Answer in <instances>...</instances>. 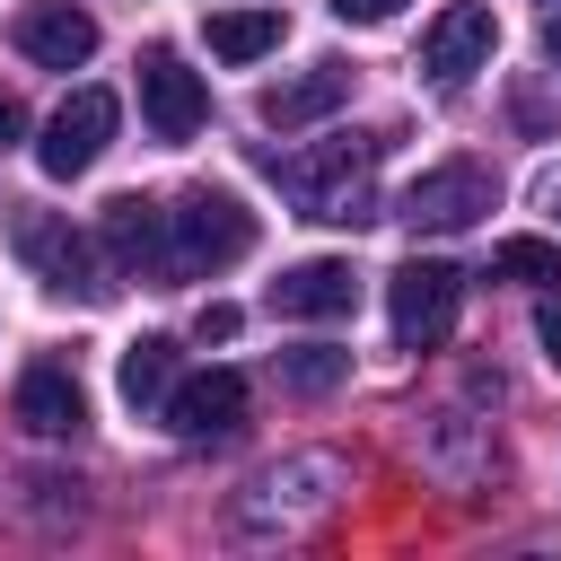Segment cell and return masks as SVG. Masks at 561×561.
Here are the masks:
<instances>
[{
    "label": "cell",
    "instance_id": "cell-11",
    "mask_svg": "<svg viewBox=\"0 0 561 561\" xmlns=\"http://www.w3.org/2000/svg\"><path fill=\"white\" fill-rule=\"evenodd\" d=\"M272 307H280V316H307V324H333V316H351V307H359V272H351L342 254L289 263V272L272 280Z\"/></svg>",
    "mask_w": 561,
    "mask_h": 561
},
{
    "label": "cell",
    "instance_id": "cell-2",
    "mask_svg": "<svg viewBox=\"0 0 561 561\" xmlns=\"http://www.w3.org/2000/svg\"><path fill=\"white\" fill-rule=\"evenodd\" d=\"M368 167H377V140L351 131V140H316L280 158V184L298 193L307 219H368Z\"/></svg>",
    "mask_w": 561,
    "mask_h": 561
},
{
    "label": "cell",
    "instance_id": "cell-8",
    "mask_svg": "<svg viewBox=\"0 0 561 561\" xmlns=\"http://www.w3.org/2000/svg\"><path fill=\"white\" fill-rule=\"evenodd\" d=\"M18 254H26L53 289H79V298H105V289H114L105 263H96V245H88L79 228H61V219H18Z\"/></svg>",
    "mask_w": 561,
    "mask_h": 561
},
{
    "label": "cell",
    "instance_id": "cell-7",
    "mask_svg": "<svg viewBox=\"0 0 561 561\" xmlns=\"http://www.w3.org/2000/svg\"><path fill=\"white\" fill-rule=\"evenodd\" d=\"M140 114H149V131H158V140H193V131H202V114H210L202 70H184L175 53H149V61H140Z\"/></svg>",
    "mask_w": 561,
    "mask_h": 561
},
{
    "label": "cell",
    "instance_id": "cell-18",
    "mask_svg": "<svg viewBox=\"0 0 561 561\" xmlns=\"http://www.w3.org/2000/svg\"><path fill=\"white\" fill-rule=\"evenodd\" d=\"M280 377H289L298 394H324V386H342V377H351V351H333V342H307V351H280Z\"/></svg>",
    "mask_w": 561,
    "mask_h": 561
},
{
    "label": "cell",
    "instance_id": "cell-15",
    "mask_svg": "<svg viewBox=\"0 0 561 561\" xmlns=\"http://www.w3.org/2000/svg\"><path fill=\"white\" fill-rule=\"evenodd\" d=\"M114 386H123V403H131V412L167 403V386H175V342H167V333H140V342L114 359Z\"/></svg>",
    "mask_w": 561,
    "mask_h": 561
},
{
    "label": "cell",
    "instance_id": "cell-16",
    "mask_svg": "<svg viewBox=\"0 0 561 561\" xmlns=\"http://www.w3.org/2000/svg\"><path fill=\"white\" fill-rule=\"evenodd\" d=\"M280 44V9H219L210 18V53L219 61H263Z\"/></svg>",
    "mask_w": 561,
    "mask_h": 561
},
{
    "label": "cell",
    "instance_id": "cell-5",
    "mask_svg": "<svg viewBox=\"0 0 561 561\" xmlns=\"http://www.w3.org/2000/svg\"><path fill=\"white\" fill-rule=\"evenodd\" d=\"M491 202H500V175H491L482 158H447V167H430V175L403 193V219H412V228H473Z\"/></svg>",
    "mask_w": 561,
    "mask_h": 561
},
{
    "label": "cell",
    "instance_id": "cell-17",
    "mask_svg": "<svg viewBox=\"0 0 561 561\" xmlns=\"http://www.w3.org/2000/svg\"><path fill=\"white\" fill-rule=\"evenodd\" d=\"M491 280L561 289V245H552V237H500V245H491Z\"/></svg>",
    "mask_w": 561,
    "mask_h": 561
},
{
    "label": "cell",
    "instance_id": "cell-12",
    "mask_svg": "<svg viewBox=\"0 0 561 561\" xmlns=\"http://www.w3.org/2000/svg\"><path fill=\"white\" fill-rule=\"evenodd\" d=\"M9 412H18L35 438H79V430H88V394H79V377H70V368H53V359L18 377Z\"/></svg>",
    "mask_w": 561,
    "mask_h": 561
},
{
    "label": "cell",
    "instance_id": "cell-14",
    "mask_svg": "<svg viewBox=\"0 0 561 561\" xmlns=\"http://www.w3.org/2000/svg\"><path fill=\"white\" fill-rule=\"evenodd\" d=\"M105 245L131 272H167V202H140V193L105 202Z\"/></svg>",
    "mask_w": 561,
    "mask_h": 561
},
{
    "label": "cell",
    "instance_id": "cell-3",
    "mask_svg": "<svg viewBox=\"0 0 561 561\" xmlns=\"http://www.w3.org/2000/svg\"><path fill=\"white\" fill-rule=\"evenodd\" d=\"M456 298H465V272L456 263H403L394 289H386V316H394V342L403 351H438L456 333Z\"/></svg>",
    "mask_w": 561,
    "mask_h": 561
},
{
    "label": "cell",
    "instance_id": "cell-10",
    "mask_svg": "<svg viewBox=\"0 0 561 561\" xmlns=\"http://www.w3.org/2000/svg\"><path fill=\"white\" fill-rule=\"evenodd\" d=\"M245 421V377L237 368H202L184 386H167V430L175 438H228Z\"/></svg>",
    "mask_w": 561,
    "mask_h": 561
},
{
    "label": "cell",
    "instance_id": "cell-20",
    "mask_svg": "<svg viewBox=\"0 0 561 561\" xmlns=\"http://www.w3.org/2000/svg\"><path fill=\"white\" fill-rule=\"evenodd\" d=\"M535 342H543V359H552V368H561V298H552V307H543V316H535Z\"/></svg>",
    "mask_w": 561,
    "mask_h": 561
},
{
    "label": "cell",
    "instance_id": "cell-22",
    "mask_svg": "<svg viewBox=\"0 0 561 561\" xmlns=\"http://www.w3.org/2000/svg\"><path fill=\"white\" fill-rule=\"evenodd\" d=\"M18 131H26V114H18V96L0 88V140H18Z\"/></svg>",
    "mask_w": 561,
    "mask_h": 561
},
{
    "label": "cell",
    "instance_id": "cell-19",
    "mask_svg": "<svg viewBox=\"0 0 561 561\" xmlns=\"http://www.w3.org/2000/svg\"><path fill=\"white\" fill-rule=\"evenodd\" d=\"M333 9H342V18H351V26H386V18H394V9H403V0H333Z\"/></svg>",
    "mask_w": 561,
    "mask_h": 561
},
{
    "label": "cell",
    "instance_id": "cell-21",
    "mask_svg": "<svg viewBox=\"0 0 561 561\" xmlns=\"http://www.w3.org/2000/svg\"><path fill=\"white\" fill-rule=\"evenodd\" d=\"M193 333H202V342H228V333H237V307H202V324H193Z\"/></svg>",
    "mask_w": 561,
    "mask_h": 561
},
{
    "label": "cell",
    "instance_id": "cell-23",
    "mask_svg": "<svg viewBox=\"0 0 561 561\" xmlns=\"http://www.w3.org/2000/svg\"><path fill=\"white\" fill-rule=\"evenodd\" d=\"M543 61H552V70H561V18H552V26H543Z\"/></svg>",
    "mask_w": 561,
    "mask_h": 561
},
{
    "label": "cell",
    "instance_id": "cell-9",
    "mask_svg": "<svg viewBox=\"0 0 561 561\" xmlns=\"http://www.w3.org/2000/svg\"><path fill=\"white\" fill-rule=\"evenodd\" d=\"M9 35H18V53H26V61H44V70H79V61L96 53V18H88V9H70V0H26Z\"/></svg>",
    "mask_w": 561,
    "mask_h": 561
},
{
    "label": "cell",
    "instance_id": "cell-4",
    "mask_svg": "<svg viewBox=\"0 0 561 561\" xmlns=\"http://www.w3.org/2000/svg\"><path fill=\"white\" fill-rule=\"evenodd\" d=\"M114 123H123V105H114V88H70L61 96V114L44 123V140H35V167L44 175H88L96 158H105V140H114Z\"/></svg>",
    "mask_w": 561,
    "mask_h": 561
},
{
    "label": "cell",
    "instance_id": "cell-1",
    "mask_svg": "<svg viewBox=\"0 0 561 561\" xmlns=\"http://www.w3.org/2000/svg\"><path fill=\"white\" fill-rule=\"evenodd\" d=\"M254 254V210L237 193H184L167 210V272L193 280V272H228Z\"/></svg>",
    "mask_w": 561,
    "mask_h": 561
},
{
    "label": "cell",
    "instance_id": "cell-13",
    "mask_svg": "<svg viewBox=\"0 0 561 561\" xmlns=\"http://www.w3.org/2000/svg\"><path fill=\"white\" fill-rule=\"evenodd\" d=\"M342 96H351V70H342V61H316V70H298V79L263 88V123H272V131H298V123L333 114Z\"/></svg>",
    "mask_w": 561,
    "mask_h": 561
},
{
    "label": "cell",
    "instance_id": "cell-6",
    "mask_svg": "<svg viewBox=\"0 0 561 561\" xmlns=\"http://www.w3.org/2000/svg\"><path fill=\"white\" fill-rule=\"evenodd\" d=\"M491 44H500L491 9H482V0H456V9L430 18V35H421V70H430L438 88H456V79H473V70L491 61Z\"/></svg>",
    "mask_w": 561,
    "mask_h": 561
}]
</instances>
